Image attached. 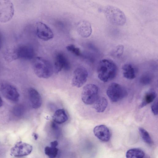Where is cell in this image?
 I'll use <instances>...</instances> for the list:
<instances>
[{
    "label": "cell",
    "mask_w": 158,
    "mask_h": 158,
    "mask_svg": "<svg viewBox=\"0 0 158 158\" xmlns=\"http://www.w3.org/2000/svg\"><path fill=\"white\" fill-rule=\"evenodd\" d=\"M54 71L58 73L62 69L68 70L70 68V64L63 53H58L56 56L54 62Z\"/></svg>",
    "instance_id": "7c38bea8"
},
{
    "label": "cell",
    "mask_w": 158,
    "mask_h": 158,
    "mask_svg": "<svg viewBox=\"0 0 158 158\" xmlns=\"http://www.w3.org/2000/svg\"><path fill=\"white\" fill-rule=\"evenodd\" d=\"M117 71V66L113 61L109 59H103L99 61L98 66V77L102 81L107 82L115 77Z\"/></svg>",
    "instance_id": "7a4b0ae2"
},
{
    "label": "cell",
    "mask_w": 158,
    "mask_h": 158,
    "mask_svg": "<svg viewBox=\"0 0 158 158\" xmlns=\"http://www.w3.org/2000/svg\"><path fill=\"white\" fill-rule=\"evenodd\" d=\"M52 118L54 122L58 124L64 123L68 119L67 114L63 109L57 110L55 112Z\"/></svg>",
    "instance_id": "2e32d148"
},
{
    "label": "cell",
    "mask_w": 158,
    "mask_h": 158,
    "mask_svg": "<svg viewBox=\"0 0 158 158\" xmlns=\"http://www.w3.org/2000/svg\"><path fill=\"white\" fill-rule=\"evenodd\" d=\"M33 136L34 137V138L35 140H36L38 138V135L36 134V133H34L33 134Z\"/></svg>",
    "instance_id": "f1b7e54d"
},
{
    "label": "cell",
    "mask_w": 158,
    "mask_h": 158,
    "mask_svg": "<svg viewBox=\"0 0 158 158\" xmlns=\"http://www.w3.org/2000/svg\"><path fill=\"white\" fill-rule=\"evenodd\" d=\"M24 111L23 106L19 105L15 106L13 108L12 112L13 114L16 117H19L22 116Z\"/></svg>",
    "instance_id": "603a6c76"
},
{
    "label": "cell",
    "mask_w": 158,
    "mask_h": 158,
    "mask_svg": "<svg viewBox=\"0 0 158 158\" xmlns=\"http://www.w3.org/2000/svg\"><path fill=\"white\" fill-rule=\"evenodd\" d=\"M2 46V40L1 36L0 35V49L1 48Z\"/></svg>",
    "instance_id": "4dcf8cb0"
},
{
    "label": "cell",
    "mask_w": 158,
    "mask_h": 158,
    "mask_svg": "<svg viewBox=\"0 0 158 158\" xmlns=\"http://www.w3.org/2000/svg\"><path fill=\"white\" fill-rule=\"evenodd\" d=\"M124 49L123 46L119 44L117 46L112 52V55L116 57H119L123 55Z\"/></svg>",
    "instance_id": "cb8c5ba5"
},
{
    "label": "cell",
    "mask_w": 158,
    "mask_h": 158,
    "mask_svg": "<svg viewBox=\"0 0 158 158\" xmlns=\"http://www.w3.org/2000/svg\"><path fill=\"white\" fill-rule=\"evenodd\" d=\"M32 150V146L20 141L17 143L10 150V155L15 157H22L30 154Z\"/></svg>",
    "instance_id": "9c48e42d"
},
{
    "label": "cell",
    "mask_w": 158,
    "mask_h": 158,
    "mask_svg": "<svg viewBox=\"0 0 158 158\" xmlns=\"http://www.w3.org/2000/svg\"><path fill=\"white\" fill-rule=\"evenodd\" d=\"M58 149L56 147L47 146L44 149L45 154L49 158H55L57 155Z\"/></svg>",
    "instance_id": "7402d4cb"
},
{
    "label": "cell",
    "mask_w": 158,
    "mask_h": 158,
    "mask_svg": "<svg viewBox=\"0 0 158 158\" xmlns=\"http://www.w3.org/2000/svg\"><path fill=\"white\" fill-rule=\"evenodd\" d=\"M3 104V102L0 96V107H1Z\"/></svg>",
    "instance_id": "f546056e"
},
{
    "label": "cell",
    "mask_w": 158,
    "mask_h": 158,
    "mask_svg": "<svg viewBox=\"0 0 158 158\" xmlns=\"http://www.w3.org/2000/svg\"><path fill=\"white\" fill-rule=\"evenodd\" d=\"M33 69L35 74L40 78H48L52 74L53 67L49 61L38 56L34 58Z\"/></svg>",
    "instance_id": "3957f363"
},
{
    "label": "cell",
    "mask_w": 158,
    "mask_h": 158,
    "mask_svg": "<svg viewBox=\"0 0 158 158\" xmlns=\"http://www.w3.org/2000/svg\"><path fill=\"white\" fill-rule=\"evenodd\" d=\"M77 30L78 34L83 38L89 37L92 33V28L90 23L83 20L78 22L77 26Z\"/></svg>",
    "instance_id": "9a60e30c"
},
{
    "label": "cell",
    "mask_w": 158,
    "mask_h": 158,
    "mask_svg": "<svg viewBox=\"0 0 158 158\" xmlns=\"http://www.w3.org/2000/svg\"><path fill=\"white\" fill-rule=\"evenodd\" d=\"M94 135L101 141L106 142L110 140V132L109 129L104 125H98L94 129Z\"/></svg>",
    "instance_id": "4fadbf2b"
},
{
    "label": "cell",
    "mask_w": 158,
    "mask_h": 158,
    "mask_svg": "<svg viewBox=\"0 0 158 158\" xmlns=\"http://www.w3.org/2000/svg\"><path fill=\"white\" fill-rule=\"evenodd\" d=\"M106 94L111 101L116 102L125 97L127 92L122 86L118 83H113L107 88Z\"/></svg>",
    "instance_id": "8992f818"
},
{
    "label": "cell",
    "mask_w": 158,
    "mask_h": 158,
    "mask_svg": "<svg viewBox=\"0 0 158 158\" xmlns=\"http://www.w3.org/2000/svg\"><path fill=\"white\" fill-rule=\"evenodd\" d=\"M151 110L152 113L155 115L158 114V100L156 99L151 106Z\"/></svg>",
    "instance_id": "484cf974"
},
{
    "label": "cell",
    "mask_w": 158,
    "mask_h": 158,
    "mask_svg": "<svg viewBox=\"0 0 158 158\" xmlns=\"http://www.w3.org/2000/svg\"><path fill=\"white\" fill-rule=\"evenodd\" d=\"M88 73L84 68H77L74 70L72 81V85L74 87L80 88L87 81Z\"/></svg>",
    "instance_id": "30bf717a"
},
{
    "label": "cell",
    "mask_w": 158,
    "mask_h": 158,
    "mask_svg": "<svg viewBox=\"0 0 158 158\" xmlns=\"http://www.w3.org/2000/svg\"><path fill=\"white\" fill-rule=\"evenodd\" d=\"M29 99L32 107L34 109L39 108L42 103L41 96L38 91L33 88H30L28 90Z\"/></svg>",
    "instance_id": "5bb4252c"
},
{
    "label": "cell",
    "mask_w": 158,
    "mask_h": 158,
    "mask_svg": "<svg viewBox=\"0 0 158 158\" xmlns=\"http://www.w3.org/2000/svg\"><path fill=\"white\" fill-rule=\"evenodd\" d=\"M35 30L37 37L43 40L48 41L53 37L54 34L51 29L46 24L41 22L36 23Z\"/></svg>",
    "instance_id": "8fae6325"
},
{
    "label": "cell",
    "mask_w": 158,
    "mask_h": 158,
    "mask_svg": "<svg viewBox=\"0 0 158 158\" xmlns=\"http://www.w3.org/2000/svg\"><path fill=\"white\" fill-rule=\"evenodd\" d=\"M58 145V142L57 141H52L50 143V145L51 146L54 147H56Z\"/></svg>",
    "instance_id": "83f0119b"
},
{
    "label": "cell",
    "mask_w": 158,
    "mask_h": 158,
    "mask_svg": "<svg viewBox=\"0 0 158 158\" xmlns=\"http://www.w3.org/2000/svg\"><path fill=\"white\" fill-rule=\"evenodd\" d=\"M156 94L155 91L151 90L146 92L144 95L141 104L139 105L140 108H142L153 102L156 97Z\"/></svg>",
    "instance_id": "d6986e66"
},
{
    "label": "cell",
    "mask_w": 158,
    "mask_h": 158,
    "mask_svg": "<svg viewBox=\"0 0 158 158\" xmlns=\"http://www.w3.org/2000/svg\"><path fill=\"white\" fill-rule=\"evenodd\" d=\"M151 80L150 77L148 76H144L142 78L141 81L143 83L145 84L149 83Z\"/></svg>",
    "instance_id": "4316f807"
},
{
    "label": "cell",
    "mask_w": 158,
    "mask_h": 158,
    "mask_svg": "<svg viewBox=\"0 0 158 158\" xmlns=\"http://www.w3.org/2000/svg\"><path fill=\"white\" fill-rule=\"evenodd\" d=\"M143 158H150L149 156H148L145 155Z\"/></svg>",
    "instance_id": "1f68e13d"
},
{
    "label": "cell",
    "mask_w": 158,
    "mask_h": 158,
    "mask_svg": "<svg viewBox=\"0 0 158 158\" xmlns=\"http://www.w3.org/2000/svg\"><path fill=\"white\" fill-rule=\"evenodd\" d=\"M14 14V6L10 1L0 0V22H9L13 18Z\"/></svg>",
    "instance_id": "52a82bcc"
},
{
    "label": "cell",
    "mask_w": 158,
    "mask_h": 158,
    "mask_svg": "<svg viewBox=\"0 0 158 158\" xmlns=\"http://www.w3.org/2000/svg\"><path fill=\"white\" fill-rule=\"evenodd\" d=\"M66 48L68 51L76 56H79L81 55L80 49L73 44H71L67 45L66 47Z\"/></svg>",
    "instance_id": "d4e9b609"
},
{
    "label": "cell",
    "mask_w": 158,
    "mask_h": 158,
    "mask_svg": "<svg viewBox=\"0 0 158 158\" xmlns=\"http://www.w3.org/2000/svg\"><path fill=\"white\" fill-rule=\"evenodd\" d=\"M34 50L32 47L28 45H22L17 47L7 48L4 54L5 60L11 62L20 59L29 60L35 56Z\"/></svg>",
    "instance_id": "6da1fadb"
},
{
    "label": "cell",
    "mask_w": 158,
    "mask_h": 158,
    "mask_svg": "<svg viewBox=\"0 0 158 158\" xmlns=\"http://www.w3.org/2000/svg\"><path fill=\"white\" fill-rule=\"evenodd\" d=\"M122 70L123 77L128 79H133L135 77V69L131 64L127 63L122 66Z\"/></svg>",
    "instance_id": "ac0fdd59"
},
{
    "label": "cell",
    "mask_w": 158,
    "mask_h": 158,
    "mask_svg": "<svg viewBox=\"0 0 158 158\" xmlns=\"http://www.w3.org/2000/svg\"><path fill=\"white\" fill-rule=\"evenodd\" d=\"M98 89L94 84H88L85 86L81 94L83 102L86 105L93 104L98 98Z\"/></svg>",
    "instance_id": "5b68a950"
},
{
    "label": "cell",
    "mask_w": 158,
    "mask_h": 158,
    "mask_svg": "<svg viewBox=\"0 0 158 158\" xmlns=\"http://www.w3.org/2000/svg\"><path fill=\"white\" fill-rule=\"evenodd\" d=\"M1 92L7 99L16 102L19 98V94L16 88L13 85L7 82H3L0 86Z\"/></svg>",
    "instance_id": "ba28073f"
},
{
    "label": "cell",
    "mask_w": 158,
    "mask_h": 158,
    "mask_svg": "<svg viewBox=\"0 0 158 158\" xmlns=\"http://www.w3.org/2000/svg\"><path fill=\"white\" fill-rule=\"evenodd\" d=\"M139 134L142 139L146 143L151 144L152 143V139L148 132L143 128L140 127L139 128Z\"/></svg>",
    "instance_id": "44dd1931"
},
{
    "label": "cell",
    "mask_w": 158,
    "mask_h": 158,
    "mask_svg": "<svg viewBox=\"0 0 158 158\" xmlns=\"http://www.w3.org/2000/svg\"><path fill=\"white\" fill-rule=\"evenodd\" d=\"M145 155L143 150L139 148H134L128 150L126 156V158H143Z\"/></svg>",
    "instance_id": "ffe728a7"
},
{
    "label": "cell",
    "mask_w": 158,
    "mask_h": 158,
    "mask_svg": "<svg viewBox=\"0 0 158 158\" xmlns=\"http://www.w3.org/2000/svg\"><path fill=\"white\" fill-rule=\"evenodd\" d=\"M106 19L112 24L122 26L126 23V17L124 12L118 8L112 6H107L104 9Z\"/></svg>",
    "instance_id": "277c9868"
},
{
    "label": "cell",
    "mask_w": 158,
    "mask_h": 158,
    "mask_svg": "<svg viewBox=\"0 0 158 158\" xmlns=\"http://www.w3.org/2000/svg\"><path fill=\"white\" fill-rule=\"evenodd\" d=\"M93 104V107L96 111L98 112L101 113L106 110L108 102L105 98L98 97Z\"/></svg>",
    "instance_id": "e0dca14e"
}]
</instances>
